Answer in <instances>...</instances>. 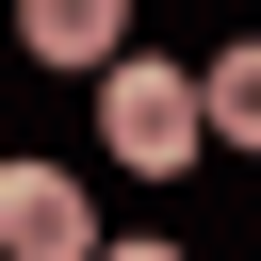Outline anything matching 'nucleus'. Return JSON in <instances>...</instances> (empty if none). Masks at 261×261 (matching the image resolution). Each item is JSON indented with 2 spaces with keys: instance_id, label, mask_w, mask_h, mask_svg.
<instances>
[{
  "instance_id": "obj_1",
  "label": "nucleus",
  "mask_w": 261,
  "mask_h": 261,
  "mask_svg": "<svg viewBox=\"0 0 261 261\" xmlns=\"http://www.w3.org/2000/svg\"><path fill=\"white\" fill-rule=\"evenodd\" d=\"M98 147H114L130 179H179V163L212 147V98H196V65H147V49H114V65H98Z\"/></svg>"
},
{
  "instance_id": "obj_2",
  "label": "nucleus",
  "mask_w": 261,
  "mask_h": 261,
  "mask_svg": "<svg viewBox=\"0 0 261 261\" xmlns=\"http://www.w3.org/2000/svg\"><path fill=\"white\" fill-rule=\"evenodd\" d=\"M0 261H98V212L65 163H0Z\"/></svg>"
},
{
  "instance_id": "obj_3",
  "label": "nucleus",
  "mask_w": 261,
  "mask_h": 261,
  "mask_svg": "<svg viewBox=\"0 0 261 261\" xmlns=\"http://www.w3.org/2000/svg\"><path fill=\"white\" fill-rule=\"evenodd\" d=\"M16 33H33V65H65V82H98V65L130 49V0H16Z\"/></svg>"
},
{
  "instance_id": "obj_4",
  "label": "nucleus",
  "mask_w": 261,
  "mask_h": 261,
  "mask_svg": "<svg viewBox=\"0 0 261 261\" xmlns=\"http://www.w3.org/2000/svg\"><path fill=\"white\" fill-rule=\"evenodd\" d=\"M196 98H212V130H228V147H261V49H228Z\"/></svg>"
},
{
  "instance_id": "obj_5",
  "label": "nucleus",
  "mask_w": 261,
  "mask_h": 261,
  "mask_svg": "<svg viewBox=\"0 0 261 261\" xmlns=\"http://www.w3.org/2000/svg\"><path fill=\"white\" fill-rule=\"evenodd\" d=\"M114 261H179V245H114Z\"/></svg>"
}]
</instances>
